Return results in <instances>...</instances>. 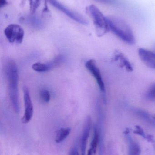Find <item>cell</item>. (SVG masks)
<instances>
[{
  "label": "cell",
  "instance_id": "5b68a950",
  "mask_svg": "<svg viewBox=\"0 0 155 155\" xmlns=\"http://www.w3.org/2000/svg\"><path fill=\"white\" fill-rule=\"evenodd\" d=\"M85 66L92 76L95 79L96 83L99 87V89L102 93H105V85L103 80L102 74L100 69L97 66L96 61L93 59H90L86 61Z\"/></svg>",
  "mask_w": 155,
  "mask_h": 155
},
{
  "label": "cell",
  "instance_id": "603a6c76",
  "mask_svg": "<svg viewBox=\"0 0 155 155\" xmlns=\"http://www.w3.org/2000/svg\"><path fill=\"white\" fill-rule=\"evenodd\" d=\"M94 154L93 152L92 151V149L91 148L88 150V153H87V155H93Z\"/></svg>",
  "mask_w": 155,
  "mask_h": 155
},
{
  "label": "cell",
  "instance_id": "3957f363",
  "mask_svg": "<svg viewBox=\"0 0 155 155\" xmlns=\"http://www.w3.org/2000/svg\"><path fill=\"white\" fill-rule=\"evenodd\" d=\"M86 13L93 20L96 35L102 37L110 31L107 17L94 5H91L86 8Z\"/></svg>",
  "mask_w": 155,
  "mask_h": 155
},
{
  "label": "cell",
  "instance_id": "ffe728a7",
  "mask_svg": "<svg viewBox=\"0 0 155 155\" xmlns=\"http://www.w3.org/2000/svg\"><path fill=\"white\" fill-rule=\"evenodd\" d=\"M41 0H35L34 3L33 5V11H35V9L39 6Z\"/></svg>",
  "mask_w": 155,
  "mask_h": 155
},
{
  "label": "cell",
  "instance_id": "7402d4cb",
  "mask_svg": "<svg viewBox=\"0 0 155 155\" xmlns=\"http://www.w3.org/2000/svg\"><path fill=\"white\" fill-rule=\"evenodd\" d=\"M7 4V2L6 0H0V7L1 8L3 7Z\"/></svg>",
  "mask_w": 155,
  "mask_h": 155
},
{
  "label": "cell",
  "instance_id": "d4e9b609",
  "mask_svg": "<svg viewBox=\"0 0 155 155\" xmlns=\"http://www.w3.org/2000/svg\"></svg>",
  "mask_w": 155,
  "mask_h": 155
},
{
  "label": "cell",
  "instance_id": "44dd1931",
  "mask_svg": "<svg viewBox=\"0 0 155 155\" xmlns=\"http://www.w3.org/2000/svg\"><path fill=\"white\" fill-rule=\"evenodd\" d=\"M95 1L103 3L106 4L112 3L114 2V0H95Z\"/></svg>",
  "mask_w": 155,
  "mask_h": 155
},
{
  "label": "cell",
  "instance_id": "e0dca14e",
  "mask_svg": "<svg viewBox=\"0 0 155 155\" xmlns=\"http://www.w3.org/2000/svg\"><path fill=\"white\" fill-rule=\"evenodd\" d=\"M134 133L142 137L143 138H145L147 140H148L149 142H153L154 141L153 137L152 136L147 135L145 133L144 131L143 130V128H141L140 127H136V129Z\"/></svg>",
  "mask_w": 155,
  "mask_h": 155
},
{
  "label": "cell",
  "instance_id": "ba28073f",
  "mask_svg": "<svg viewBox=\"0 0 155 155\" xmlns=\"http://www.w3.org/2000/svg\"><path fill=\"white\" fill-rule=\"evenodd\" d=\"M138 53L141 61L147 66L155 70V52L141 48L138 50Z\"/></svg>",
  "mask_w": 155,
  "mask_h": 155
},
{
  "label": "cell",
  "instance_id": "6da1fadb",
  "mask_svg": "<svg viewBox=\"0 0 155 155\" xmlns=\"http://www.w3.org/2000/svg\"><path fill=\"white\" fill-rule=\"evenodd\" d=\"M5 73L8 82L9 98L13 109L15 113L20 112L18 98V68L16 63L12 59L7 58L4 63Z\"/></svg>",
  "mask_w": 155,
  "mask_h": 155
},
{
  "label": "cell",
  "instance_id": "8fae6325",
  "mask_svg": "<svg viewBox=\"0 0 155 155\" xmlns=\"http://www.w3.org/2000/svg\"><path fill=\"white\" fill-rule=\"evenodd\" d=\"M115 61L119 62V65L121 67L124 68L128 71H132L133 67L130 61L125 57L124 55L121 52H116L115 54Z\"/></svg>",
  "mask_w": 155,
  "mask_h": 155
},
{
  "label": "cell",
  "instance_id": "7a4b0ae2",
  "mask_svg": "<svg viewBox=\"0 0 155 155\" xmlns=\"http://www.w3.org/2000/svg\"><path fill=\"white\" fill-rule=\"evenodd\" d=\"M109 29L116 37L128 44L133 45L135 38L132 29L123 19L115 16L107 17Z\"/></svg>",
  "mask_w": 155,
  "mask_h": 155
},
{
  "label": "cell",
  "instance_id": "ac0fdd59",
  "mask_svg": "<svg viewBox=\"0 0 155 155\" xmlns=\"http://www.w3.org/2000/svg\"><path fill=\"white\" fill-rule=\"evenodd\" d=\"M40 97L41 100L45 103H49L51 99L50 92L46 89H43L40 91Z\"/></svg>",
  "mask_w": 155,
  "mask_h": 155
},
{
  "label": "cell",
  "instance_id": "9a60e30c",
  "mask_svg": "<svg viewBox=\"0 0 155 155\" xmlns=\"http://www.w3.org/2000/svg\"><path fill=\"white\" fill-rule=\"evenodd\" d=\"M145 97L148 101L155 102V83L150 86L145 94Z\"/></svg>",
  "mask_w": 155,
  "mask_h": 155
},
{
  "label": "cell",
  "instance_id": "277c9868",
  "mask_svg": "<svg viewBox=\"0 0 155 155\" xmlns=\"http://www.w3.org/2000/svg\"><path fill=\"white\" fill-rule=\"evenodd\" d=\"M4 33L10 43L21 44L23 41L24 31L19 25H9L5 29Z\"/></svg>",
  "mask_w": 155,
  "mask_h": 155
},
{
  "label": "cell",
  "instance_id": "52a82bcc",
  "mask_svg": "<svg viewBox=\"0 0 155 155\" xmlns=\"http://www.w3.org/2000/svg\"><path fill=\"white\" fill-rule=\"evenodd\" d=\"M47 1L54 7H55L57 10H60V11L66 15L72 20L81 24H87L86 20L80 14L68 9L64 6L62 4L57 2L56 0H47Z\"/></svg>",
  "mask_w": 155,
  "mask_h": 155
},
{
  "label": "cell",
  "instance_id": "9c48e42d",
  "mask_svg": "<svg viewBox=\"0 0 155 155\" xmlns=\"http://www.w3.org/2000/svg\"><path fill=\"white\" fill-rule=\"evenodd\" d=\"M92 127V118L90 116H87L85 121L82 133L81 141V148L82 155H86V143L90 135Z\"/></svg>",
  "mask_w": 155,
  "mask_h": 155
},
{
  "label": "cell",
  "instance_id": "cb8c5ba5",
  "mask_svg": "<svg viewBox=\"0 0 155 155\" xmlns=\"http://www.w3.org/2000/svg\"><path fill=\"white\" fill-rule=\"evenodd\" d=\"M154 117V119H155V117Z\"/></svg>",
  "mask_w": 155,
  "mask_h": 155
},
{
  "label": "cell",
  "instance_id": "7c38bea8",
  "mask_svg": "<svg viewBox=\"0 0 155 155\" xmlns=\"http://www.w3.org/2000/svg\"><path fill=\"white\" fill-rule=\"evenodd\" d=\"M71 132V128L70 127H62L60 128L56 133L55 141L57 143H60L64 141Z\"/></svg>",
  "mask_w": 155,
  "mask_h": 155
},
{
  "label": "cell",
  "instance_id": "2e32d148",
  "mask_svg": "<svg viewBox=\"0 0 155 155\" xmlns=\"http://www.w3.org/2000/svg\"><path fill=\"white\" fill-rule=\"evenodd\" d=\"M64 61V57L62 55H58L52 61L48 63L51 70L60 66Z\"/></svg>",
  "mask_w": 155,
  "mask_h": 155
},
{
  "label": "cell",
  "instance_id": "d6986e66",
  "mask_svg": "<svg viewBox=\"0 0 155 155\" xmlns=\"http://www.w3.org/2000/svg\"><path fill=\"white\" fill-rule=\"evenodd\" d=\"M69 155H79V153H78V150L76 148H72L70 152H69Z\"/></svg>",
  "mask_w": 155,
  "mask_h": 155
},
{
  "label": "cell",
  "instance_id": "8992f818",
  "mask_svg": "<svg viewBox=\"0 0 155 155\" xmlns=\"http://www.w3.org/2000/svg\"><path fill=\"white\" fill-rule=\"evenodd\" d=\"M23 92L24 103V113L22 118L23 124H26L29 123L33 115V106L31 99V95L29 89L26 86L23 87Z\"/></svg>",
  "mask_w": 155,
  "mask_h": 155
},
{
  "label": "cell",
  "instance_id": "5bb4252c",
  "mask_svg": "<svg viewBox=\"0 0 155 155\" xmlns=\"http://www.w3.org/2000/svg\"><path fill=\"white\" fill-rule=\"evenodd\" d=\"M32 69L37 72H46L51 70V68L48 64L36 62L32 65Z\"/></svg>",
  "mask_w": 155,
  "mask_h": 155
},
{
  "label": "cell",
  "instance_id": "4fadbf2b",
  "mask_svg": "<svg viewBox=\"0 0 155 155\" xmlns=\"http://www.w3.org/2000/svg\"><path fill=\"white\" fill-rule=\"evenodd\" d=\"M99 135L98 134V130L96 126L94 127V134L93 136V140L91 143V148L94 154L96 153V149L97 146L99 145Z\"/></svg>",
  "mask_w": 155,
  "mask_h": 155
},
{
  "label": "cell",
  "instance_id": "30bf717a",
  "mask_svg": "<svg viewBox=\"0 0 155 155\" xmlns=\"http://www.w3.org/2000/svg\"><path fill=\"white\" fill-rule=\"evenodd\" d=\"M124 134L128 144V155H140L141 150L140 145L133 138L129 130H126Z\"/></svg>",
  "mask_w": 155,
  "mask_h": 155
}]
</instances>
